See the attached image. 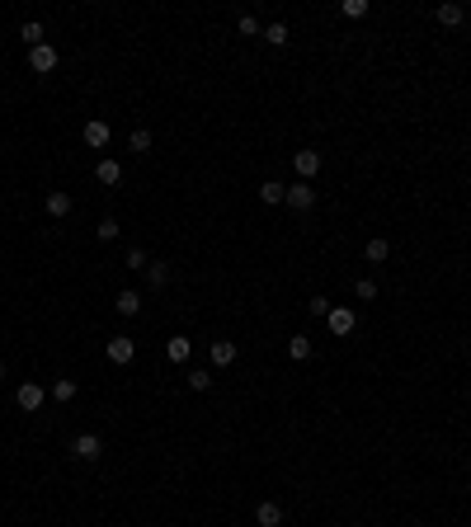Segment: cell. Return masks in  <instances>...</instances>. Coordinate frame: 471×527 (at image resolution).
<instances>
[{
  "label": "cell",
  "mask_w": 471,
  "mask_h": 527,
  "mask_svg": "<svg viewBox=\"0 0 471 527\" xmlns=\"http://www.w3.org/2000/svg\"><path fill=\"white\" fill-rule=\"evenodd\" d=\"M57 62H62V57H57V47H52V43L29 47V66L38 71V76H52V71H57Z\"/></svg>",
  "instance_id": "cell-1"
},
{
  "label": "cell",
  "mask_w": 471,
  "mask_h": 527,
  "mask_svg": "<svg viewBox=\"0 0 471 527\" xmlns=\"http://www.w3.org/2000/svg\"><path fill=\"white\" fill-rule=\"evenodd\" d=\"M94 179H99V184H123V165H118V160H99V165H94Z\"/></svg>",
  "instance_id": "cell-9"
},
{
  "label": "cell",
  "mask_w": 471,
  "mask_h": 527,
  "mask_svg": "<svg viewBox=\"0 0 471 527\" xmlns=\"http://www.w3.org/2000/svg\"><path fill=\"white\" fill-rule=\"evenodd\" d=\"M184 382H188V391H207L212 386V372H188Z\"/></svg>",
  "instance_id": "cell-25"
},
{
  "label": "cell",
  "mask_w": 471,
  "mask_h": 527,
  "mask_svg": "<svg viewBox=\"0 0 471 527\" xmlns=\"http://www.w3.org/2000/svg\"><path fill=\"white\" fill-rule=\"evenodd\" d=\"M354 297H359V301H373V297H377V282H373V278H359Z\"/></svg>",
  "instance_id": "cell-26"
},
{
  "label": "cell",
  "mask_w": 471,
  "mask_h": 527,
  "mask_svg": "<svg viewBox=\"0 0 471 527\" xmlns=\"http://www.w3.org/2000/svg\"><path fill=\"white\" fill-rule=\"evenodd\" d=\"M19 38H24V43H29V47H43V43H47V29H43V24H38V19H29V24L19 29Z\"/></svg>",
  "instance_id": "cell-14"
},
{
  "label": "cell",
  "mask_w": 471,
  "mask_h": 527,
  "mask_svg": "<svg viewBox=\"0 0 471 527\" xmlns=\"http://www.w3.org/2000/svg\"><path fill=\"white\" fill-rule=\"evenodd\" d=\"M188 353H193V344H188L184 334H174V339H165V358H170V363H188Z\"/></svg>",
  "instance_id": "cell-12"
},
{
  "label": "cell",
  "mask_w": 471,
  "mask_h": 527,
  "mask_svg": "<svg viewBox=\"0 0 471 527\" xmlns=\"http://www.w3.org/2000/svg\"><path fill=\"white\" fill-rule=\"evenodd\" d=\"M212 363H217V367H231L236 363V344L231 339H212Z\"/></svg>",
  "instance_id": "cell-13"
},
{
  "label": "cell",
  "mask_w": 471,
  "mask_h": 527,
  "mask_svg": "<svg viewBox=\"0 0 471 527\" xmlns=\"http://www.w3.org/2000/svg\"><path fill=\"white\" fill-rule=\"evenodd\" d=\"M311 315H330V297H311Z\"/></svg>",
  "instance_id": "cell-30"
},
{
  "label": "cell",
  "mask_w": 471,
  "mask_h": 527,
  "mask_svg": "<svg viewBox=\"0 0 471 527\" xmlns=\"http://www.w3.org/2000/svg\"><path fill=\"white\" fill-rule=\"evenodd\" d=\"M43 401H47V391L38 386V382H24V386L15 391V405L24 410V415H33V410H43Z\"/></svg>",
  "instance_id": "cell-3"
},
{
  "label": "cell",
  "mask_w": 471,
  "mask_h": 527,
  "mask_svg": "<svg viewBox=\"0 0 471 527\" xmlns=\"http://www.w3.org/2000/svg\"><path fill=\"white\" fill-rule=\"evenodd\" d=\"M288 207H292V212H311V207H316V188L307 184V179L288 184Z\"/></svg>",
  "instance_id": "cell-2"
},
{
  "label": "cell",
  "mask_w": 471,
  "mask_h": 527,
  "mask_svg": "<svg viewBox=\"0 0 471 527\" xmlns=\"http://www.w3.org/2000/svg\"><path fill=\"white\" fill-rule=\"evenodd\" d=\"M368 10H373L368 0H344V5H340V15H344V19H363Z\"/></svg>",
  "instance_id": "cell-23"
},
{
  "label": "cell",
  "mask_w": 471,
  "mask_h": 527,
  "mask_svg": "<svg viewBox=\"0 0 471 527\" xmlns=\"http://www.w3.org/2000/svg\"><path fill=\"white\" fill-rule=\"evenodd\" d=\"M254 523H259V527H278L283 523V509L273 504V499H264V504L254 509Z\"/></svg>",
  "instance_id": "cell-11"
},
{
  "label": "cell",
  "mask_w": 471,
  "mask_h": 527,
  "mask_svg": "<svg viewBox=\"0 0 471 527\" xmlns=\"http://www.w3.org/2000/svg\"><path fill=\"white\" fill-rule=\"evenodd\" d=\"M71 452H76L80 462H99V452H104V443H99V434H80L76 443H71Z\"/></svg>",
  "instance_id": "cell-6"
},
{
  "label": "cell",
  "mask_w": 471,
  "mask_h": 527,
  "mask_svg": "<svg viewBox=\"0 0 471 527\" xmlns=\"http://www.w3.org/2000/svg\"><path fill=\"white\" fill-rule=\"evenodd\" d=\"M127 151L146 155V151H151V132H146V127H137V132H132V137H127Z\"/></svg>",
  "instance_id": "cell-21"
},
{
  "label": "cell",
  "mask_w": 471,
  "mask_h": 527,
  "mask_svg": "<svg viewBox=\"0 0 471 527\" xmlns=\"http://www.w3.org/2000/svg\"><path fill=\"white\" fill-rule=\"evenodd\" d=\"M85 146H94V151H104V146H109V123H99V118H90V123H85Z\"/></svg>",
  "instance_id": "cell-8"
},
{
  "label": "cell",
  "mask_w": 471,
  "mask_h": 527,
  "mask_svg": "<svg viewBox=\"0 0 471 527\" xmlns=\"http://www.w3.org/2000/svg\"><path fill=\"white\" fill-rule=\"evenodd\" d=\"M127 268H146V249H141V245L127 249Z\"/></svg>",
  "instance_id": "cell-29"
},
{
  "label": "cell",
  "mask_w": 471,
  "mask_h": 527,
  "mask_svg": "<svg viewBox=\"0 0 471 527\" xmlns=\"http://www.w3.org/2000/svg\"><path fill=\"white\" fill-rule=\"evenodd\" d=\"M0 382H5V363H0Z\"/></svg>",
  "instance_id": "cell-31"
},
{
  "label": "cell",
  "mask_w": 471,
  "mask_h": 527,
  "mask_svg": "<svg viewBox=\"0 0 471 527\" xmlns=\"http://www.w3.org/2000/svg\"><path fill=\"white\" fill-rule=\"evenodd\" d=\"M236 29L245 33V38H254V33H259V19H254V15H240V19H236Z\"/></svg>",
  "instance_id": "cell-27"
},
{
  "label": "cell",
  "mask_w": 471,
  "mask_h": 527,
  "mask_svg": "<svg viewBox=\"0 0 471 527\" xmlns=\"http://www.w3.org/2000/svg\"><path fill=\"white\" fill-rule=\"evenodd\" d=\"M363 254H368V264H382L387 254H392V245H387V240L377 235V240H368V249H363Z\"/></svg>",
  "instance_id": "cell-22"
},
{
  "label": "cell",
  "mask_w": 471,
  "mask_h": 527,
  "mask_svg": "<svg viewBox=\"0 0 471 527\" xmlns=\"http://www.w3.org/2000/svg\"><path fill=\"white\" fill-rule=\"evenodd\" d=\"M292 165H297V179L311 184L316 174H321V151H297V155H292Z\"/></svg>",
  "instance_id": "cell-7"
},
{
  "label": "cell",
  "mask_w": 471,
  "mask_h": 527,
  "mask_svg": "<svg viewBox=\"0 0 471 527\" xmlns=\"http://www.w3.org/2000/svg\"><path fill=\"white\" fill-rule=\"evenodd\" d=\"M113 306H118V315H137V311H141V292H118Z\"/></svg>",
  "instance_id": "cell-18"
},
{
  "label": "cell",
  "mask_w": 471,
  "mask_h": 527,
  "mask_svg": "<svg viewBox=\"0 0 471 527\" xmlns=\"http://www.w3.org/2000/svg\"><path fill=\"white\" fill-rule=\"evenodd\" d=\"M146 282H151V287H165V282H170V268H165V264H146Z\"/></svg>",
  "instance_id": "cell-20"
},
{
  "label": "cell",
  "mask_w": 471,
  "mask_h": 527,
  "mask_svg": "<svg viewBox=\"0 0 471 527\" xmlns=\"http://www.w3.org/2000/svg\"><path fill=\"white\" fill-rule=\"evenodd\" d=\"M288 353L297 358V363H307V358H311V334H292V339H288Z\"/></svg>",
  "instance_id": "cell-17"
},
{
  "label": "cell",
  "mask_w": 471,
  "mask_h": 527,
  "mask_svg": "<svg viewBox=\"0 0 471 527\" xmlns=\"http://www.w3.org/2000/svg\"><path fill=\"white\" fill-rule=\"evenodd\" d=\"M66 212H71V193H62V188H52V193H47V217H57V221H62Z\"/></svg>",
  "instance_id": "cell-10"
},
{
  "label": "cell",
  "mask_w": 471,
  "mask_h": 527,
  "mask_svg": "<svg viewBox=\"0 0 471 527\" xmlns=\"http://www.w3.org/2000/svg\"><path fill=\"white\" fill-rule=\"evenodd\" d=\"M104 353H109V363H118V367H127V363L137 358V344L127 339V334H118V339H109V344H104Z\"/></svg>",
  "instance_id": "cell-4"
},
{
  "label": "cell",
  "mask_w": 471,
  "mask_h": 527,
  "mask_svg": "<svg viewBox=\"0 0 471 527\" xmlns=\"http://www.w3.org/2000/svg\"><path fill=\"white\" fill-rule=\"evenodd\" d=\"M52 401H57V405L76 401V382H71V377H57V382H52Z\"/></svg>",
  "instance_id": "cell-16"
},
{
  "label": "cell",
  "mask_w": 471,
  "mask_h": 527,
  "mask_svg": "<svg viewBox=\"0 0 471 527\" xmlns=\"http://www.w3.org/2000/svg\"><path fill=\"white\" fill-rule=\"evenodd\" d=\"M264 38H269L273 47H283V43H288V24H269V29H264Z\"/></svg>",
  "instance_id": "cell-24"
},
{
  "label": "cell",
  "mask_w": 471,
  "mask_h": 527,
  "mask_svg": "<svg viewBox=\"0 0 471 527\" xmlns=\"http://www.w3.org/2000/svg\"><path fill=\"white\" fill-rule=\"evenodd\" d=\"M259 202H269V207H278V202H288V188L269 179V184H259Z\"/></svg>",
  "instance_id": "cell-15"
},
{
  "label": "cell",
  "mask_w": 471,
  "mask_h": 527,
  "mask_svg": "<svg viewBox=\"0 0 471 527\" xmlns=\"http://www.w3.org/2000/svg\"><path fill=\"white\" fill-rule=\"evenodd\" d=\"M99 240H118V217H104V221H99Z\"/></svg>",
  "instance_id": "cell-28"
},
{
  "label": "cell",
  "mask_w": 471,
  "mask_h": 527,
  "mask_svg": "<svg viewBox=\"0 0 471 527\" xmlns=\"http://www.w3.org/2000/svg\"><path fill=\"white\" fill-rule=\"evenodd\" d=\"M325 325H330V334H354V325H359V315H354L349 306H330Z\"/></svg>",
  "instance_id": "cell-5"
},
{
  "label": "cell",
  "mask_w": 471,
  "mask_h": 527,
  "mask_svg": "<svg viewBox=\"0 0 471 527\" xmlns=\"http://www.w3.org/2000/svg\"><path fill=\"white\" fill-rule=\"evenodd\" d=\"M462 19H467V10H462V5H439V24H448V29H457Z\"/></svg>",
  "instance_id": "cell-19"
}]
</instances>
